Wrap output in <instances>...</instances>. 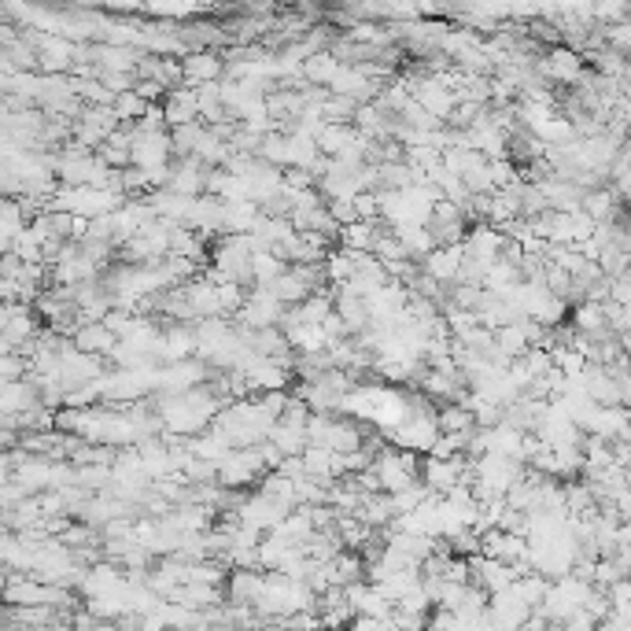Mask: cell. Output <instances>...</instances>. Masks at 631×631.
Wrapping results in <instances>:
<instances>
[{"instance_id":"2","label":"cell","mask_w":631,"mask_h":631,"mask_svg":"<svg viewBox=\"0 0 631 631\" xmlns=\"http://www.w3.org/2000/svg\"><path fill=\"white\" fill-rule=\"evenodd\" d=\"M189 74L193 78H215V59H193L189 63Z\"/></svg>"},{"instance_id":"1","label":"cell","mask_w":631,"mask_h":631,"mask_svg":"<svg viewBox=\"0 0 631 631\" xmlns=\"http://www.w3.org/2000/svg\"><path fill=\"white\" fill-rule=\"evenodd\" d=\"M74 347H81V351H115V329H111V325L93 321V325L78 329Z\"/></svg>"}]
</instances>
